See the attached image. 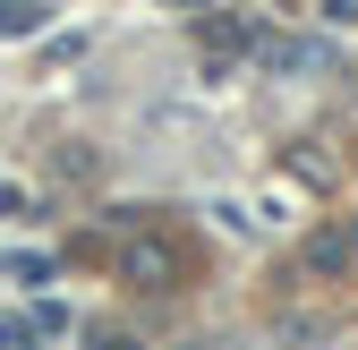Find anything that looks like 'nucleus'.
I'll return each mask as SVG.
<instances>
[{"mask_svg": "<svg viewBox=\"0 0 358 350\" xmlns=\"http://www.w3.org/2000/svg\"><path fill=\"white\" fill-rule=\"evenodd\" d=\"M0 274H9V282H52V256H34V248H17V256H0Z\"/></svg>", "mask_w": 358, "mask_h": 350, "instance_id": "nucleus-2", "label": "nucleus"}, {"mask_svg": "<svg viewBox=\"0 0 358 350\" xmlns=\"http://www.w3.org/2000/svg\"><path fill=\"white\" fill-rule=\"evenodd\" d=\"M43 26V0H9V9H0V34H34Z\"/></svg>", "mask_w": 358, "mask_h": 350, "instance_id": "nucleus-3", "label": "nucleus"}, {"mask_svg": "<svg viewBox=\"0 0 358 350\" xmlns=\"http://www.w3.org/2000/svg\"><path fill=\"white\" fill-rule=\"evenodd\" d=\"M128 282L171 290V282H179V248H171V239H154V231H145V239H128Z\"/></svg>", "mask_w": 358, "mask_h": 350, "instance_id": "nucleus-1", "label": "nucleus"}, {"mask_svg": "<svg viewBox=\"0 0 358 350\" xmlns=\"http://www.w3.org/2000/svg\"><path fill=\"white\" fill-rule=\"evenodd\" d=\"M94 342H103V350H137V342H128V333H94Z\"/></svg>", "mask_w": 358, "mask_h": 350, "instance_id": "nucleus-4", "label": "nucleus"}]
</instances>
